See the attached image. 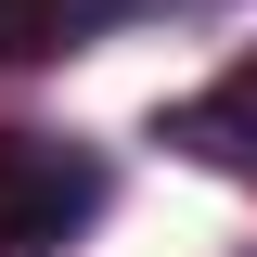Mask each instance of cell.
Segmentation results:
<instances>
[{
	"mask_svg": "<svg viewBox=\"0 0 257 257\" xmlns=\"http://www.w3.org/2000/svg\"><path fill=\"white\" fill-rule=\"evenodd\" d=\"M116 206V167L77 128H0V257H64Z\"/></svg>",
	"mask_w": 257,
	"mask_h": 257,
	"instance_id": "obj_1",
	"label": "cell"
},
{
	"mask_svg": "<svg viewBox=\"0 0 257 257\" xmlns=\"http://www.w3.org/2000/svg\"><path fill=\"white\" fill-rule=\"evenodd\" d=\"M155 142L257 193V52H244V64H219L206 90H180V103H155Z\"/></svg>",
	"mask_w": 257,
	"mask_h": 257,
	"instance_id": "obj_2",
	"label": "cell"
},
{
	"mask_svg": "<svg viewBox=\"0 0 257 257\" xmlns=\"http://www.w3.org/2000/svg\"><path fill=\"white\" fill-rule=\"evenodd\" d=\"M167 0H0V64H52V52H90L103 26H142Z\"/></svg>",
	"mask_w": 257,
	"mask_h": 257,
	"instance_id": "obj_3",
	"label": "cell"
}]
</instances>
